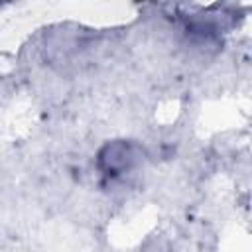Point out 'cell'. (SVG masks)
<instances>
[{
  "instance_id": "cell-1",
  "label": "cell",
  "mask_w": 252,
  "mask_h": 252,
  "mask_svg": "<svg viewBox=\"0 0 252 252\" xmlns=\"http://www.w3.org/2000/svg\"><path fill=\"white\" fill-rule=\"evenodd\" d=\"M144 152L132 140H110L96 152V169L106 179L116 181L132 173L142 161Z\"/></svg>"
}]
</instances>
